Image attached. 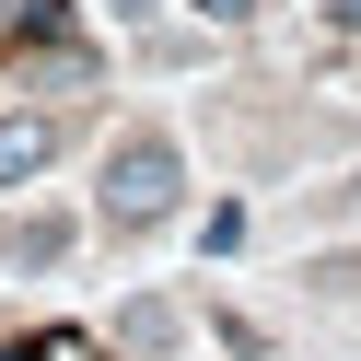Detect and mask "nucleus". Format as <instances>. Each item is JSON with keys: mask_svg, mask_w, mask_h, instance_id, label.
Returning a JSON list of instances; mask_svg holds the SVG:
<instances>
[{"mask_svg": "<svg viewBox=\"0 0 361 361\" xmlns=\"http://www.w3.org/2000/svg\"><path fill=\"white\" fill-rule=\"evenodd\" d=\"M175 187H187V164H175L164 128H140V140L105 152V221H117V233H152V221L175 210Z\"/></svg>", "mask_w": 361, "mask_h": 361, "instance_id": "1", "label": "nucleus"}, {"mask_svg": "<svg viewBox=\"0 0 361 361\" xmlns=\"http://www.w3.org/2000/svg\"><path fill=\"white\" fill-rule=\"evenodd\" d=\"M47 152H59V117H0V187L47 175Z\"/></svg>", "mask_w": 361, "mask_h": 361, "instance_id": "2", "label": "nucleus"}, {"mask_svg": "<svg viewBox=\"0 0 361 361\" xmlns=\"http://www.w3.org/2000/svg\"><path fill=\"white\" fill-rule=\"evenodd\" d=\"M198 12H210V24H245V12H257V0H198Z\"/></svg>", "mask_w": 361, "mask_h": 361, "instance_id": "3", "label": "nucleus"}, {"mask_svg": "<svg viewBox=\"0 0 361 361\" xmlns=\"http://www.w3.org/2000/svg\"><path fill=\"white\" fill-rule=\"evenodd\" d=\"M326 12H338V24H350V35H361V0H326Z\"/></svg>", "mask_w": 361, "mask_h": 361, "instance_id": "4", "label": "nucleus"}]
</instances>
